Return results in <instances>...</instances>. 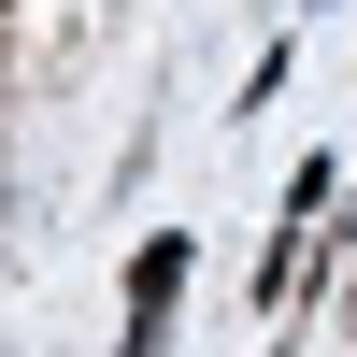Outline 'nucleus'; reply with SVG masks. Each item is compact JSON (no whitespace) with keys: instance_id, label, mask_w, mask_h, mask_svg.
Segmentation results:
<instances>
[{"instance_id":"obj_1","label":"nucleus","mask_w":357,"mask_h":357,"mask_svg":"<svg viewBox=\"0 0 357 357\" xmlns=\"http://www.w3.org/2000/svg\"><path fill=\"white\" fill-rule=\"evenodd\" d=\"M172 286H186V243H143V272H129V314H143V329L172 314Z\"/></svg>"}]
</instances>
